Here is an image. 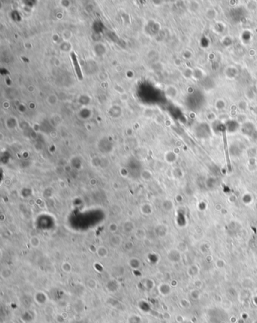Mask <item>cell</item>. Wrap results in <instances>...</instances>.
I'll list each match as a JSON object with an SVG mask.
<instances>
[{"label":"cell","mask_w":257,"mask_h":323,"mask_svg":"<svg viewBox=\"0 0 257 323\" xmlns=\"http://www.w3.org/2000/svg\"><path fill=\"white\" fill-rule=\"evenodd\" d=\"M133 243L130 242V241H128V242H127L125 244H124V249H125L126 251L130 252V251H131L132 249H133Z\"/></svg>","instance_id":"obj_16"},{"label":"cell","mask_w":257,"mask_h":323,"mask_svg":"<svg viewBox=\"0 0 257 323\" xmlns=\"http://www.w3.org/2000/svg\"><path fill=\"white\" fill-rule=\"evenodd\" d=\"M30 245L33 249H38L41 245V240L38 236H31L30 239Z\"/></svg>","instance_id":"obj_7"},{"label":"cell","mask_w":257,"mask_h":323,"mask_svg":"<svg viewBox=\"0 0 257 323\" xmlns=\"http://www.w3.org/2000/svg\"><path fill=\"white\" fill-rule=\"evenodd\" d=\"M107 229H108V230L110 232V233H112V234H115V232H116L118 229V224L115 222L110 223V224L108 225Z\"/></svg>","instance_id":"obj_15"},{"label":"cell","mask_w":257,"mask_h":323,"mask_svg":"<svg viewBox=\"0 0 257 323\" xmlns=\"http://www.w3.org/2000/svg\"><path fill=\"white\" fill-rule=\"evenodd\" d=\"M127 323H141L140 316L137 315H132L129 316Z\"/></svg>","instance_id":"obj_13"},{"label":"cell","mask_w":257,"mask_h":323,"mask_svg":"<svg viewBox=\"0 0 257 323\" xmlns=\"http://www.w3.org/2000/svg\"><path fill=\"white\" fill-rule=\"evenodd\" d=\"M97 281L96 279H94L91 278L87 281V286L91 290H95V289L97 288Z\"/></svg>","instance_id":"obj_12"},{"label":"cell","mask_w":257,"mask_h":323,"mask_svg":"<svg viewBox=\"0 0 257 323\" xmlns=\"http://www.w3.org/2000/svg\"><path fill=\"white\" fill-rule=\"evenodd\" d=\"M141 211L145 215H149L152 213V207L150 204L145 203L141 205Z\"/></svg>","instance_id":"obj_9"},{"label":"cell","mask_w":257,"mask_h":323,"mask_svg":"<svg viewBox=\"0 0 257 323\" xmlns=\"http://www.w3.org/2000/svg\"><path fill=\"white\" fill-rule=\"evenodd\" d=\"M123 239L119 234H112L110 238V244L115 248H118L122 245Z\"/></svg>","instance_id":"obj_2"},{"label":"cell","mask_w":257,"mask_h":323,"mask_svg":"<svg viewBox=\"0 0 257 323\" xmlns=\"http://www.w3.org/2000/svg\"><path fill=\"white\" fill-rule=\"evenodd\" d=\"M243 201H244V202H251L250 196L249 197L247 198V195H244V197H243Z\"/></svg>","instance_id":"obj_18"},{"label":"cell","mask_w":257,"mask_h":323,"mask_svg":"<svg viewBox=\"0 0 257 323\" xmlns=\"http://www.w3.org/2000/svg\"><path fill=\"white\" fill-rule=\"evenodd\" d=\"M128 265L132 270H139L141 267V261L137 258H131L128 261Z\"/></svg>","instance_id":"obj_3"},{"label":"cell","mask_w":257,"mask_h":323,"mask_svg":"<svg viewBox=\"0 0 257 323\" xmlns=\"http://www.w3.org/2000/svg\"><path fill=\"white\" fill-rule=\"evenodd\" d=\"M12 270L10 268H8V267L2 269L1 273H0V276L3 279H10L12 276Z\"/></svg>","instance_id":"obj_8"},{"label":"cell","mask_w":257,"mask_h":323,"mask_svg":"<svg viewBox=\"0 0 257 323\" xmlns=\"http://www.w3.org/2000/svg\"><path fill=\"white\" fill-rule=\"evenodd\" d=\"M61 269L65 273H70L73 271V266L68 261H65L61 265Z\"/></svg>","instance_id":"obj_11"},{"label":"cell","mask_w":257,"mask_h":323,"mask_svg":"<svg viewBox=\"0 0 257 323\" xmlns=\"http://www.w3.org/2000/svg\"><path fill=\"white\" fill-rule=\"evenodd\" d=\"M34 300L38 304H45L48 301V295L43 291H38L35 294Z\"/></svg>","instance_id":"obj_1"},{"label":"cell","mask_w":257,"mask_h":323,"mask_svg":"<svg viewBox=\"0 0 257 323\" xmlns=\"http://www.w3.org/2000/svg\"><path fill=\"white\" fill-rule=\"evenodd\" d=\"M135 237L138 240H142L146 238V231L142 228H138L134 230Z\"/></svg>","instance_id":"obj_10"},{"label":"cell","mask_w":257,"mask_h":323,"mask_svg":"<svg viewBox=\"0 0 257 323\" xmlns=\"http://www.w3.org/2000/svg\"><path fill=\"white\" fill-rule=\"evenodd\" d=\"M153 282V281L151 279H146L143 281V285H144V287L147 289H152L153 286L150 285V283Z\"/></svg>","instance_id":"obj_17"},{"label":"cell","mask_w":257,"mask_h":323,"mask_svg":"<svg viewBox=\"0 0 257 323\" xmlns=\"http://www.w3.org/2000/svg\"><path fill=\"white\" fill-rule=\"evenodd\" d=\"M71 58H72V61H73V64H74V66H75V69H76V73H77L78 77L79 78V79H82V72H81L80 67H79V63H78V61H77V58H76V55H75L74 52L71 53Z\"/></svg>","instance_id":"obj_5"},{"label":"cell","mask_w":257,"mask_h":323,"mask_svg":"<svg viewBox=\"0 0 257 323\" xmlns=\"http://www.w3.org/2000/svg\"><path fill=\"white\" fill-rule=\"evenodd\" d=\"M123 231L126 233H130L132 232H134L135 227L134 224L131 221H126L123 224Z\"/></svg>","instance_id":"obj_6"},{"label":"cell","mask_w":257,"mask_h":323,"mask_svg":"<svg viewBox=\"0 0 257 323\" xmlns=\"http://www.w3.org/2000/svg\"><path fill=\"white\" fill-rule=\"evenodd\" d=\"M96 254L100 258H106L109 255V250L106 246H101L96 249Z\"/></svg>","instance_id":"obj_4"},{"label":"cell","mask_w":257,"mask_h":323,"mask_svg":"<svg viewBox=\"0 0 257 323\" xmlns=\"http://www.w3.org/2000/svg\"><path fill=\"white\" fill-rule=\"evenodd\" d=\"M173 202L170 200V199H166L165 201H164L162 204V207L164 210L166 211H170L173 208Z\"/></svg>","instance_id":"obj_14"}]
</instances>
